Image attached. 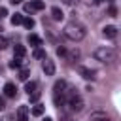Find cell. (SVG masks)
Masks as SVG:
<instances>
[{
  "mask_svg": "<svg viewBox=\"0 0 121 121\" xmlns=\"http://www.w3.org/2000/svg\"><path fill=\"white\" fill-rule=\"evenodd\" d=\"M93 2H95V4H102L104 0H93Z\"/></svg>",
  "mask_w": 121,
  "mask_h": 121,
  "instance_id": "f546056e",
  "label": "cell"
},
{
  "mask_svg": "<svg viewBox=\"0 0 121 121\" xmlns=\"http://www.w3.org/2000/svg\"><path fill=\"white\" fill-rule=\"evenodd\" d=\"M51 17H53V21H62L64 19V13H62V9L60 8H51Z\"/></svg>",
  "mask_w": 121,
  "mask_h": 121,
  "instance_id": "9c48e42d",
  "label": "cell"
},
{
  "mask_svg": "<svg viewBox=\"0 0 121 121\" xmlns=\"http://www.w3.org/2000/svg\"><path fill=\"white\" fill-rule=\"evenodd\" d=\"M57 55H59V57H62V55H66V49H64L62 45H60V47H57Z\"/></svg>",
  "mask_w": 121,
  "mask_h": 121,
  "instance_id": "cb8c5ba5",
  "label": "cell"
},
{
  "mask_svg": "<svg viewBox=\"0 0 121 121\" xmlns=\"http://www.w3.org/2000/svg\"><path fill=\"white\" fill-rule=\"evenodd\" d=\"M66 6H74V4H78V0H62Z\"/></svg>",
  "mask_w": 121,
  "mask_h": 121,
  "instance_id": "4316f807",
  "label": "cell"
},
{
  "mask_svg": "<svg viewBox=\"0 0 121 121\" xmlns=\"http://www.w3.org/2000/svg\"><path fill=\"white\" fill-rule=\"evenodd\" d=\"M21 25H25V28L30 30V28H34V19L32 17H23V23Z\"/></svg>",
  "mask_w": 121,
  "mask_h": 121,
  "instance_id": "2e32d148",
  "label": "cell"
},
{
  "mask_svg": "<svg viewBox=\"0 0 121 121\" xmlns=\"http://www.w3.org/2000/svg\"><path fill=\"white\" fill-rule=\"evenodd\" d=\"M4 95H6V96H9V98H13V96L17 95V87H15V83L8 81V83L4 85Z\"/></svg>",
  "mask_w": 121,
  "mask_h": 121,
  "instance_id": "52a82bcc",
  "label": "cell"
},
{
  "mask_svg": "<svg viewBox=\"0 0 121 121\" xmlns=\"http://www.w3.org/2000/svg\"><path fill=\"white\" fill-rule=\"evenodd\" d=\"M100 121H110V117H106V119H100Z\"/></svg>",
  "mask_w": 121,
  "mask_h": 121,
  "instance_id": "1f68e13d",
  "label": "cell"
},
{
  "mask_svg": "<svg viewBox=\"0 0 121 121\" xmlns=\"http://www.w3.org/2000/svg\"><path fill=\"white\" fill-rule=\"evenodd\" d=\"M102 34H104L106 38L113 40V38L117 36V26H113V25H106V26L102 28Z\"/></svg>",
  "mask_w": 121,
  "mask_h": 121,
  "instance_id": "8992f818",
  "label": "cell"
},
{
  "mask_svg": "<svg viewBox=\"0 0 121 121\" xmlns=\"http://www.w3.org/2000/svg\"><path fill=\"white\" fill-rule=\"evenodd\" d=\"M34 59H45V51L42 47H36L34 49Z\"/></svg>",
  "mask_w": 121,
  "mask_h": 121,
  "instance_id": "d6986e66",
  "label": "cell"
},
{
  "mask_svg": "<svg viewBox=\"0 0 121 121\" xmlns=\"http://www.w3.org/2000/svg\"><path fill=\"white\" fill-rule=\"evenodd\" d=\"M2 17H8V9L6 8H0V19Z\"/></svg>",
  "mask_w": 121,
  "mask_h": 121,
  "instance_id": "d4e9b609",
  "label": "cell"
},
{
  "mask_svg": "<svg viewBox=\"0 0 121 121\" xmlns=\"http://www.w3.org/2000/svg\"><path fill=\"white\" fill-rule=\"evenodd\" d=\"M108 15H110V17H115V15H117V9H115V6H110V8H108Z\"/></svg>",
  "mask_w": 121,
  "mask_h": 121,
  "instance_id": "7402d4cb",
  "label": "cell"
},
{
  "mask_svg": "<svg viewBox=\"0 0 121 121\" xmlns=\"http://www.w3.org/2000/svg\"><path fill=\"white\" fill-rule=\"evenodd\" d=\"M28 76H30V70H28V68H23V70L19 72V79H21V81H26Z\"/></svg>",
  "mask_w": 121,
  "mask_h": 121,
  "instance_id": "ac0fdd59",
  "label": "cell"
},
{
  "mask_svg": "<svg viewBox=\"0 0 121 121\" xmlns=\"http://www.w3.org/2000/svg\"><path fill=\"white\" fill-rule=\"evenodd\" d=\"M8 45H9V43H8V40H6L4 36H0V49H6Z\"/></svg>",
  "mask_w": 121,
  "mask_h": 121,
  "instance_id": "603a6c76",
  "label": "cell"
},
{
  "mask_svg": "<svg viewBox=\"0 0 121 121\" xmlns=\"http://www.w3.org/2000/svg\"><path fill=\"white\" fill-rule=\"evenodd\" d=\"M9 21H11V25H13V26H15V25H21V23H23V15H21V13H13Z\"/></svg>",
  "mask_w": 121,
  "mask_h": 121,
  "instance_id": "9a60e30c",
  "label": "cell"
},
{
  "mask_svg": "<svg viewBox=\"0 0 121 121\" xmlns=\"http://www.w3.org/2000/svg\"><path fill=\"white\" fill-rule=\"evenodd\" d=\"M28 6H30V9H32V11H40V9H43V8H45L43 0H32V2H28Z\"/></svg>",
  "mask_w": 121,
  "mask_h": 121,
  "instance_id": "30bf717a",
  "label": "cell"
},
{
  "mask_svg": "<svg viewBox=\"0 0 121 121\" xmlns=\"http://www.w3.org/2000/svg\"><path fill=\"white\" fill-rule=\"evenodd\" d=\"M13 53H15V57L23 59V57L26 55V47H25V45H21V43H15V47H13Z\"/></svg>",
  "mask_w": 121,
  "mask_h": 121,
  "instance_id": "8fae6325",
  "label": "cell"
},
{
  "mask_svg": "<svg viewBox=\"0 0 121 121\" xmlns=\"http://www.w3.org/2000/svg\"><path fill=\"white\" fill-rule=\"evenodd\" d=\"M40 95H42L40 91H34V93H30V95H28L30 102H38V100H40Z\"/></svg>",
  "mask_w": 121,
  "mask_h": 121,
  "instance_id": "44dd1931",
  "label": "cell"
},
{
  "mask_svg": "<svg viewBox=\"0 0 121 121\" xmlns=\"http://www.w3.org/2000/svg\"><path fill=\"white\" fill-rule=\"evenodd\" d=\"M43 110H45V106H42V104H36V106L30 110V113H32V115H42V113H43Z\"/></svg>",
  "mask_w": 121,
  "mask_h": 121,
  "instance_id": "e0dca14e",
  "label": "cell"
},
{
  "mask_svg": "<svg viewBox=\"0 0 121 121\" xmlns=\"http://www.w3.org/2000/svg\"><path fill=\"white\" fill-rule=\"evenodd\" d=\"M0 110H4V100L0 98Z\"/></svg>",
  "mask_w": 121,
  "mask_h": 121,
  "instance_id": "f1b7e54d",
  "label": "cell"
},
{
  "mask_svg": "<svg viewBox=\"0 0 121 121\" xmlns=\"http://www.w3.org/2000/svg\"><path fill=\"white\" fill-rule=\"evenodd\" d=\"M42 70H43L45 76H53V74H55V62H53L51 59H43V62H42Z\"/></svg>",
  "mask_w": 121,
  "mask_h": 121,
  "instance_id": "277c9868",
  "label": "cell"
},
{
  "mask_svg": "<svg viewBox=\"0 0 121 121\" xmlns=\"http://www.w3.org/2000/svg\"><path fill=\"white\" fill-rule=\"evenodd\" d=\"M66 89H68V85H66L64 79L55 81V85H53V102H55L57 108H62L66 104Z\"/></svg>",
  "mask_w": 121,
  "mask_h": 121,
  "instance_id": "7a4b0ae2",
  "label": "cell"
},
{
  "mask_svg": "<svg viewBox=\"0 0 121 121\" xmlns=\"http://www.w3.org/2000/svg\"><path fill=\"white\" fill-rule=\"evenodd\" d=\"M43 121H53V119H51V117H45V119H43Z\"/></svg>",
  "mask_w": 121,
  "mask_h": 121,
  "instance_id": "4dcf8cb0",
  "label": "cell"
},
{
  "mask_svg": "<svg viewBox=\"0 0 121 121\" xmlns=\"http://www.w3.org/2000/svg\"><path fill=\"white\" fill-rule=\"evenodd\" d=\"M36 87H38V83H36V81H26V83H25V91H26L28 95H30V93H34V91H36Z\"/></svg>",
  "mask_w": 121,
  "mask_h": 121,
  "instance_id": "5bb4252c",
  "label": "cell"
},
{
  "mask_svg": "<svg viewBox=\"0 0 121 121\" xmlns=\"http://www.w3.org/2000/svg\"><path fill=\"white\" fill-rule=\"evenodd\" d=\"M62 32H64V36H66L68 40H72V42H79V40H83L85 34H87L85 26H83L81 23H78V21H70V23H66V26H64Z\"/></svg>",
  "mask_w": 121,
  "mask_h": 121,
  "instance_id": "6da1fadb",
  "label": "cell"
},
{
  "mask_svg": "<svg viewBox=\"0 0 121 121\" xmlns=\"http://www.w3.org/2000/svg\"><path fill=\"white\" fill-rule=\"evenodd\" d=\"M0 121H15V117H13V115H4Z\"/></svg>",
  "mask_w": 121,
  "mask_h": 121,
  "instance_id": "484cf974",
  "label": "cell"
},
{
  "mask_svg": "<svg viewBox=\"0 0 121 121\" xmlns=\"http://www.w3.org/2000/svg\"><path fill=\"white\" fill-rule=\"evenodd\" d=\"M21 60H23V59L13 57V60H9V64H8V66H9V68H19V66H21Z\"/></svg>",
  "mask_w": 121,
  "mask_h": 121,
  "instance_id": "ffe728a7",
  "label": "cell"
},
{
  "mask_svg": "<svg viewBox=\"0 0 121 121\" xmlns=\"http://www.w3.org/2000/svg\"><path fill=\"white\" fill-rule=\"evenodd\" d=\"M28 43H30L32 47H40V45H42V38L36 36V34H28Z\"/></svg>",
  "mask_w": 121,
  "mask_h": 121,
  "instance_id": "7c38bea8",
  "label": "cell"
},
{
  "mask_svg": "<svg viewBox=\"0 0 121 121\" xmlns=\"http://www.w3.org/2000/svg\"><path fill=\"white\" fill-rule=\"evenodd\" d=\"M110 2H113V0H110Z\"/></svg>",
  "mask_w": 121,
  "mask_h": 121,
  "instance_id": "d6a6232c",
  "label": "cell"
},
{
  "mask_svg": "<svg viewBox=\"0 0 121 121\" xmlns=\"http://www.w3.org/2000/svg\"><path fill=\"white\" fill-rule=\"evenodd\" d=\"M9 2H11V4H13V6H15V4H21V2H23V0H9Z\"/></svg>",
  "mask_w": 121,
  "mask_h": 121,
  "instance_id": "83f0119b",
  "label": "cell"
},
{
  "mask_svg": "<svg viewBox=\"0 0 121 121\" xmlns=\"http://www.w3.org/2000/svg\"><path fill=\"white\" fill-rule=\"evenodd\" d=\"M106 117H108V115H106L104 112H93L89 119H91V121H100V119H106Z\"/></svg>",
  "mask_w": 121,
  "mask_h": 121,
  "instance_id": "4fadbf2b",
  "label": "cell"
},
{
  "mask_svg": "<svg viewBox=\"0 0 121 121\" xmlns=\"http://www.w3.org/2000/svg\"><path fill=\"white\" fill-rule=\"evenodd\" d=\"M15 121H28V106H19L17 108Z\"/></svg>",
  "mask_w": 121,
  "mask_h": 121,
  "instance_id": "5b68a950",
  "label": "cell"
},
{
  "mask_svg": "<svg viewBox=\"0 0 121 121\" xmlns=\"http://www.w3.org/2000/svg\"><path fill=\"white\" fill-rule=\"evenodd\" d=\"M95 59L100 60V62H106V64H112L117 60V51L113 47H98L95 51Z\"/></svg>",
  "mask_w": 121,
  "mask_h": 121,
  "instance_id": "3957f363",
  "label": "cell"
},
{
  "mask_svg": "<svg viewBox=\"0 0 121 121\" xmlns=\"http://www.w3.org/2000/svg\"><path fill=\"white\" fill-rule=\"evenodd\" d=\"M79 74H81V78H85V79H95V78H96V72L91 70V68H85V66H79Z\"/></svg>",
  "mask_w": 121,
  "mask_h": 121,
  "instance_id": "ba28073f",
  "label": "cell"
}]
</instances>
